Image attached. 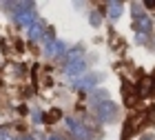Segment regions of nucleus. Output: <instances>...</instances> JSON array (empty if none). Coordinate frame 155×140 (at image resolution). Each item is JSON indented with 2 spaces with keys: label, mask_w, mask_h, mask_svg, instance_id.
<instances>
[{
  "label": "nucleus",
  "mask_w": 155,
  "mask_h": 140,
  "mask_svg": "<svg viewBox=\"0 0 155 140\" xmlns=\"http://www.w3.org/2000/svg\"><path fill=\"white\" fill-rule=\"evenodd\" d=\"M49 140H62L60 136H49Z\"/></svg>",
  "instance_id": "9"
},
{
  "label": "nucleus",
  "mask_w": 155,
  "mask_h": 140,
  "mask_svg": "<svg viewBox=\"0 0 155 140\" xmlns=\"http://www.w3.org/2000/svg\"><path fill=\"white\" fill-rule=\"evenodd\" d=\"M93 111H95V116L100 118V120H104V122L115 120V116H117V109H115V104L109 100L107 91L93 94Z\"/></svg>",
  "instance_id": "1"
},
{
  "label": "nucleus",
  "mask_w": 155,
  "mask_h": 140,
  "mask_svg": "<svg viewBox=\"0 0 155 140\" xmlns=\"http://www.w3.org/2000/svg\"><path fill=\"white\" fill-rule=\"evenodd\" d=\"M135 27H142V29L146 31V29L151 27V20L146 18V16H140V18H137V22H135Z\"/></svg>",
  "instance_id": "5"
},
{
  "label": "nucleus",
  "mask_w": 155,
  "mask_h": 140,
  "mask_svg": "<svg viewBox=\"0 0 155 140\" xmlns=\"http://www.w3.org/2000/svg\"><path fill=\"white\" fill-rule=\"evenodd\" d=\"M67 125H69V129L73 131V134L78 136V138H89V131H87V127H84V125H80V120H78V118H67Z\"/></svg>",
  "instance_id": "2"
},
{
  "label": "nucleus",
  "mask_w": 155,
  "mask_h": 140,
  "mask_svg": "<svg viewBox=\"0 0 155 140\" xmlns=\"http://www.w3.org/2000/svg\"><path fill=\"white\" fill-rule=\"evenodd\" d=\"M0 140H16L11 134H0Z\"/></svg>",
  "instance_id": "7"
},
{
  "label": "nucleus",
  "mask_w": 155,
  "mask_h": 140,
  "mask_svg": "<svg viewBox=\"0 0 155 140\" xmlns=\"http://www.w3.org/2000/svg\"><path fill=\"white\" fill-rule=\"evenodd\" d=\"M142 140H155V138H153V136H151V134H146V136H144V138H142Z\"/></svg>",
  "instance_id": "8"
},
{
  "label": "nucleus",
  "mask_w": 155,
  "mask_h": 140,
  "mask_svg": "<svg viewBox=\"0 0 155 140\" xmlns=\"http://www.w3.org/2000/svg\"><path fill=\"white\" fill-rule=\"evenodd\" d=\"M84 67H87V65H84V60L82 58H78L75 62H69V67H67V73H80V71H84Z\"/></svg>",
  "instance_id": "3"
},
{
  "label": "nucleus",
  "mask_w": 155,
  "mask_h": 140,
  "mask_svg": "<svg viewBox=\"0 0 155 140\" xmlns=\"http://www.w3.org/2000/svg\"><path fill=\"white\" fill-rule=\"evenodd\" d=\"M111 9H113V11H111V16L117 18V16H120V9H122V5H120V2H111Z\"/></svg>",
  "instance_id": "6"
},
{
  "label": "nucleus",
  "mask_w": 155,
  "mask_h": 140,
  "mask_svg": "<svg viewBox=\"0 0 155 140\" xmlns=\"http://www.w3.org/2000/svg\"><path fill=\"white\" fill-rule=\"evenodd\" d=\"M33 18H36V13H33V11H22V13H18V20H20L22 25H29Z\"/></svg>",
  "instance_id": "4"
}]
</instances>
